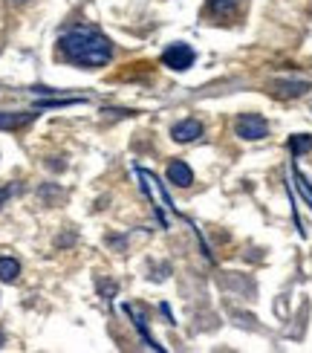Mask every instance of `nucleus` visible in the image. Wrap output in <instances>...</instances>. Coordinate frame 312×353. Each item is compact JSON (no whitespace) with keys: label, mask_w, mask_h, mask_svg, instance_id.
I'll list each match as a JSON object with an SVG mask.
<instances>
[{"label":"nucleus","mask_w":312,"mask_h":353,"mask_svg":"<svg viewBox=\"0 0 312 353\" xmlns=\"http://www.w3.org/2000/svg\"><path fill=\"white\" fill-rule=\"evenodd\" d=\"M237 3H240V0H208V9L214 14H229V12H234Z\"/></svg>","instance_id":"1a4fd4ad"},{"label":"nucleus","mask_w":312,"mask_h":353,"mask_svg":"<svg viewBox=\"0 0 312 353\" xmlns=\"http://www.w3.org/2000/svg\"><path fill=\"white\" fill-rule=\"evenodd\" d=\"M21 275V263L14 258H0V281H14V278Z\"/></svg>","instance_id":"0eeeda50"},{"label":"nucleus","mask_w":312,"mask_h":353,"mask_svg":"<svg viewBox=\"0 0 312 353\" xmlns=\"http://www.w3.org/2000/svg\"><path fill=\"white\" fill-rule=\"evenodd\" d=\"M298 188H301V194H304V197L309 200V205H312V188H309V183L304 180V176H301V174H298Z\"/></svg>","instance_id":"9b49d317"},{"label":"nucleus","mask_w":312,"mask_h":353,"mask_svg":"<svg viewBox=\"0 0 312 353\" xmlns=\"http://www.w3.org/2000/svg\"><path fill=\"white\" fill-rule=\"evenodd\" d=\"M35 110H23V113H0V130H14V128H23L35 119Z\"/></svg>","instance_id":"423d86ee"},{"label":"nucleus","mask_w":312,"mask_h":353,"mask_svg":"<svg viewBox=\"0 0 312 353\" xmlns=\"http://www.w3.org/2000/svg\"><path fill=\"white\" fill-rule=\"evenodd\" d=\"M174 142H194L197 137H202V122L200 119H183L176 122L174 130H171Z\"/></svg>","instance_id":"20e7f679"},{"label":"nucleus","mask_w":312,"mask_h":353,"mask_svg":"<svg viewBox=\"0 0 312 353\" xmlns=\"http://www.w3.org/2000/svg\"><path fill=\"white\" fill-rule=\"evenodd\" d=\"M289 148H292V154H295V157L312 151V137H309V134H298V137H292V139H289Z\"/></svg>","instance_id":"6e6552de"},{"label":"nucleus","mask_w":312,"mask_h":353,"mask_svg":"<svg viewBox=\"0 0 312 353\" xmlns=\"http://www.w3.org/2000/svg\"><path fill=\"white\" fill-rule=\"evenodd\" d=\"M168 180L174 185H180V188H188L191 183H194V171H191L185 163H180V159H174V163L168 165Z\"/></svg>","instance_id":"39448f33"},{"label":"nucleus","mask_w":312,"mask_h":353,"mask_svg":"<svg viewBox=\"0 0 312 353\" xmlns=\"http://www.w3.org/2000/svg\"><path fill=\"white\" fill-rule=\"evenodd\" d=\"M58 52H61L64 61L81 70H98L113 58L110 41L93 26H70L58 38Z\"/></svg>","instance_id":"f257e3e1"},{"label":"nucleus","mask_w":312,"mask_h":353,"mask_svg":"<svg viewBox=\"0 0 312 353\" xmlns=\"http://www.w3.org/2000/svg\"><path fill=\"white\" fill-rule=\"evenodd\" d=\"M194 50L188 47V43H171V47L165 50V55H162V64L171 67V70H188V67H194Z\"/></svg>","instance_id":"7ed1b4c3"},{"label":"nucleus","mask_w":312,"mask_h":353,"mask_svg":"<svg viewBox=\"0 0 312 353\" xmlns=\"http://www.w3.org/2000/svg\"><path fill=\"white\" fill-rule=\"evenodd\" d=\"M14 191H21V188H18V185H6V188H0V209H3V203L14 194Z\"/></svg>","instance_id":"9d476101"},{"label":"nucleus","mask_w":312,"mask_h":353,"mask_svg":"<svg viewBox=\"0 0 312 353\" xmlns=\"http://www.w3.org/2000/svg\"><path fill=\"white\" fill-rule=\"evenodd\" d=\"M234 130H237V137L240 139L255 142V139H263L266 134H269V125H266V119L258 116V113H243V116H237Z\"/></svg>","instance_id":"f03ea898"}]
</instances>
